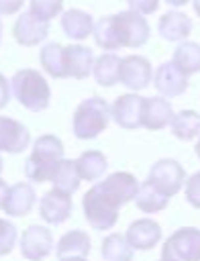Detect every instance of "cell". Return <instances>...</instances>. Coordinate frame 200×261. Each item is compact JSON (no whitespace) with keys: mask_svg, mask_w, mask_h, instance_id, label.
Here are the masks:
<instances>
[{"mask_svg":"<svg viewBox=\"0 0 200 261\" xmlns=\"http://www.w3.org/2000/svg\"><path fill=\"white\" fill-rule=\"evenodd\" d=\"M61 159H63V143L59 141V137L41 135L35 141L33 153L24 163V173L35 184L51 181Z\"/></svg>","mask_w":200,"mask_h":261,"instance_id":"cell-1","label":"cell"},{"mask_svg":"<svg viewBox=\"0 0 200 261\" xmlns=\"http://www.w3.org/2000/svg\"><path fill=\"white\" fill-rule=\"evenodd\" d=\"M10 90L18 100V104L31 112H41L49 106L51 88L37 69L31 67L18 69L10 80Z\"/></svg>","mask_w":200,"mask_h":261,"instance_id":"cell-2","label":"cell"},{"mask_svg":"<svg viewBox=\"0 0 200 261\" xmlns=\"http://www.w3.org/2000/svg\"><path fill=\"white\" fill-rule=\"evenodd\" d=\"M82 208H84V218L94 230H108L116 224L118 220V210L120 202L110 196L102 184H94L82 198Z\"/></svg>","mask_w":200,"mask_h":261,"instance_id":"cell-3","label":"cell"},{"mask_svg":"<svg viewBox=\"0 0 200 261\" xmlns=\"http://www.w3.org/2000/svg\"><path fill=\"white\" fill-rule=\"evenodd\" d=\"M110 118V104L100 96H90L84 102H80L73 112V135L82 141L96 139L102 130H106Z\"/></svg>","mask_w":200,"mask_h":261,"instance_id":"cell-4","label":"cell"},{"mask_svg":"<svg viewBox=\"0 0 200 261\" xmlns=\"http://www.w3.org/2000/svg\"><path fill=\"white\" fill-rule=\"evenodd\" d=\"M161 261H200V228L184 226L167 237Z\"/></svg>","mask_w":200,"mask_h":261,"instance_id":"cell-5","label":"cell"},{"mask_svg":"<svg viewBox=\"0 0 200 261\" xmlns=\"http://www.w3.org/2000/svg\"><path fill=\"white\" fill-rule=\"evenodd\" d=\"M114 27H116L120 47H131V49L143 47L151 35V29H149L145 16L139 12H133V10H122V12L114 14Z\"/></svg>","mask_w":200,"mask_h":261,"instance_id":"cell-6","label":"cell"},{"mask_svg":"<svg viewBox=\"0 0 200 261\" xmlns=\"http://www.w3.org/2000/svg\"><path fill=\"white\" fill-rule=\"evenodd\" d=\"M147 181L171 198L182 190V186L186 181V171L176 159H159L151 165Z\"/></svg>","mask_w":200,"mask_h":261,"instance_id":"cell-7","label":"cell"},{"mask_svg":"<svg viewBox=\"0 0 200 261\" xmlns=\"http://www.w3.org/2000/svg\"><path fill=\"white\" fill-rule=\"evenodd\" d=\"M143 104H145L143 96H139L135 92L133 94H122L112 102L110 116L120 128L135 130V128L143 126Z\"/></svg>","mask_w":200,"mask_h":261,"instance_id":"cell-8","label":"cell"},{"mask_svg":"<svg viewBox=\"0 0 200 261\" xmlns=\"http://www.w3.org/2000/svg\"><path fill=\"white\" fill-rule=\"evenodd\" d=\"M153 80L151 61L143 55H127L120 61V75L118 82L133 92L145 90Z\"/></svg>","mask_w":200,"mask_h":261,"instance_id":"cell-9","label":"cell"},{"mask_svg":"<svg viewBox=\"0 0 200 261\" xmlns=\"http://www.w3.org/2000/svg\"><path fill=\"white\" fill-rule=\"evenodd\" d=\"M53 251V234L41 224H31L20 234V255L29 261H41Z\"/></svg>","mask_w":200,"mask_h":261,"instance_id":"cell-10","label":"cell"},{"mask_svg":"<svg viewBox=\"0 0 200 261\" xmlns=\"http://www.w3.org/2000/svg\"><path fill=\"white\" fill-rule=\"evenodd\" d=\"M12 35H14V39H16L18 45L33 47V45H39L41 41L47 39V35H49V22L47 20H41L31 10H27V12H20V16L16 18V22L12 24Z\"/></svg>","mask_w":200,"mask_h":261,"instance_id":"cell-11","label":"cell"},{"mask_svg":"<svg viewBox=\"0 0 200 261\" xmlns=\"http://www.w3.org/2000/svg\"><path fill=\"white\" fill-rule=\"evenodd\" d=\"M153 86L163 98H178L188 90V75H184L173 61H165L153 71Z\"/></svg>","mask_w":200,"mask_h":261,"instance_id":"cell-12","label":"cell"},{"mask_svg":"<svg viewBox=\"0 0 200 261\" xmlns=\"http://www.w3.org/2000/svg\"><path fill=\"white\" fill-rule=\"evenodd\" d=\"M71 208H73L71 196L69 194H63V192H59L55 188L49 190V192H45L41 196V200H39V214L49 224H61V222H65L69 218V214H71Z\"/></svg>","mask_w":200,"mask_h":261,"instance_id":"cell-13","label":"cell"},{"mask_svg":"<svg viewBox=\"0 0 200 261\" xmlns=\"http://www.w3.org/2000/svg\"><path fill=\"white\" fill-rule=\"evenodd\" d=\"M129 245L135 251H149L161 241V226L151 218H137L129 224L124 232Z\"/></svg>","mask_w":200,"mask_h":261,"instance_id":"cell-14","label":"cell"},{"mask_svg":"<svg viewBox=\"0 0 200 261\" xmlns=\"http://www.w3.org/2000/svg\"><path fill=\"white\" fill-rule=\"evenodd\" d=\"M94 61L96 57L90 47H84L78 43L63 47V63H65L67 77H76V80L88 77L94 69Z\"/></svg>","mask_w":200,"mask_h":261,"instance_id":"cell-15","label":"cell"},{"mask_svg":"<svg viewBox=\"0 0 200 261\" xmlns=\"http://www.w3.org/2000/svg\"><path fill=\"white\" fill-rule=\"evenodd\" d=\"M31 143L27 126L14 118L0 116V151L4 153H22Z\"/></svg>","mask_w":200,"mask_h":261,"instance_id":"cell-16","label":"cell"},{"mask_svg":"<svg viewBox=\"0 0 200 261\" xmlns=\"http://www.w3.org/2000/svg\"><path fill=\"white\" fill-rule=\"evenodd\" d=\"M157 33L165 41L182 43L192 33V18L182 10H167L157 22Z\"/></svg>","mask_w":200,"mask_h":261,"instance_id":"cell-17","label":"cell"},{"mask_svg":"<svg viewBox=\"0 0 200 261\" xmlns=\"http://www.w3.org/2000/svg\"><path fill=\"white\" fill-rule=\"evenodd\" d=\"M173 108L163 96L145 98L143 104V126L149 130H161L173 120Z\"/></svg>","mask_w":200,"mask_h":261,"instance_id":"cell-18","label":"cell"},{"mask_svg":"<svg viewBox=\"0 0 200 261\" xmlns=\"http://www.w3.org/2000/svg\"><path fill=\"white\" fill-rule=\"evenodd\" d=\"M35 190L31 184L27 181H18L14 186L8 188V194H6V202H4V212L8 216H27L33 206H35Z\"/></svg>","mask_w":200,"mask_h":261,"instance_id":"cell-19","label":"cell"},{"mask_svg":"<svg viewBox=\"0 0 200 261\" xmlns=\"http://www.w3.org/2000/svg\"><path fill=\"white\" fill-rule=\"evenodd\" d=\"M100 184H102V188H104L110 196H114V198L120 202V206L127 204V202H131V200H135V196H137V192H139V181H137V177H135L133 173H129V171L110 173L108 177L100 179Z\"/></svg>","mask_w":200,"mask_h":261,"instance_id":"cell-20","label":"cell"},{"mask_svg":"<svg viewBox=\"0 0 200 261\" xmlns=\"http://www.w3.org/2000/svg\"><path fill=\"white\" fill-rule=\"evenodd\" d=\"M94 24L96 22L90 12H84L78 8H67L65 12H61V29L73 41H84L88 35H92Z\"/></svg>","mask_w":200,"mask_h":261,"instance_id":"cell-21","label":"cell"},{"mask_svg":"<svg viewBox=\"0 0 200 261\" xmlns=\"http://www.w3.org/2000/svg\"><path fill=\"white\" fill-rule=\"evenodd\" d=\"M90 249L92 245L86 230H69L57 241L55 251L59 259H67V257H88Z\"/></svg>","mask_w":200,"mask_h":261,"instance_id":"cell-22","label":"cell"},{"mask_svg":"<svg viewBox=\"0 0 200 261\" xmlns=\"http://www.w3.org/2000/svg\"><path fill=\"white\" fill-rule=\"evenodd\" d=\"M120 61H122V57H118L114 53H102L100 57H96L94 69H92L96 84H100L104 88L114 86L120 75Z\"/></svg>","mask_w":200,"mask_h":261,"instance_id":"cell-23","label":"cell"},{"mask_svg":"<svg viewBox=\"0 0 200 261\" xmlns=\"http://www.w3.org/2000/svg\"><path fill=\"white\" fill-rule=\"evenodd\" d=\"M135 204H137V208L141 212L155 214V212H161V210L167 208L169 196H165L163 192H159L153 184L143 181V184H139V192L135 196Z\"/></svg>","mask_w":200,"mask_h":261,"instance_id":"cell-24","label":"cell"},{"mask_svg":"<svg viewBox=\"0 0 200 261\" xmlns=\"http://www.w3.org/2000/svg\"><path fill=\"white\" fill-rule=\"evenodd\" d=\"M176 67L184 73V75H194L200 71V43L194 41H182L176 51H173V59Z\"/></svg>","mask_w":200,"mask_h":261,"instance_id":"cell-25","label":"cell"},{"mask_svg":"<svg viewBox=\"0 0 200 261\" xmlns=\"http://www.w3.org/2000/svg\"><path fill=\"white\" fill-rule=\"evenodd\" d=\"M76 167H78V173L82 179L96 181L108 169V161H106V155L100 151H86L76 159Z\"/></svg>","mask_w":200,"mask_h":261,"instance_id":"cell-26","label":"cell"},{"mask_svg":"<svg viewBox=\"0 0 200 261\" xmlns=\"http://www.w3.org/2000/svg\"><path fill=\"white\" fill-rule=\"evenodd\" d=\"M171 135L180 141H192L200 135V114L196 110H182L173 114V120L169 124Z\"/></svg>","mask_w":200,"mask_h":261,"instance_id":"cell-27","label":"cell"},{"mask_svg":"<svg viewBox=\"0 0 200 261\" xmlns=\"http://www.w3.org/2000/svg\"><path fill=\"white\" fill-rule=\"evenodd\" d=\"M51 181H53L55 190L71 196L80 188V181H82V177L78 173V167H76V159L73 161L71 159H61L57 169H55V173H53V177H51Z\"/></svg>","mask_w":200,"mask_h":261,"instance_id":"cell-28","label":"cell"},{"mask_svg":"<svg viewBox=\"0 0 200 261\" xmlns=\"http://www.w3.org/2000/svg\"><path fill=\"white\" fill-rule=\"evenodd\" d=\"M100 253L104 261H133V253L135 249L129 245L127 237L120 232H112L108 234L102 245H100Z\"/></svg>","mask_w":200,"mask_h":261,"instance_id":"cell-29","label":"cell"},{"mask_svg":"<svg viewBox=\"0 0 200 261\" xmlns=\"http://www.w3.org/2000/svg\"><path fill=\"white\" fill-rule=\"evenodd\" d=\"M39 61L41 67L51 75V77H67L65 73V63H63V45L59 43H47L39 51Z\"/></svg>","mask_w":200,"mask_h":261,"instance_id":"cell-30","label":"cell"},{"mask_svg":"<svg viewBox=\"0 0 200 261\" xmlns=\"http://www.w3.org/2000/svg\"><path fill=\"white\" fill-rule=\"evenodd\" d=\"M94 41L98 47L106 49V51H114V49H120V43H118V35H116V27H114V14H108V16H102L96 24H94Z\"/></svg>","mask_w":200,"mask_h":261,"instance_id":"cell-31","label":"cell"},{"mask_svg":"<svg viewBox=\"0 0 200 261\" xmlns=\"http://www.w3.org/2000/svg\"><path fill=\"white\" fill-rule=\"evenodd\" d=\"M61 8H63V0H31V12L47 22L57 14H61Z\"/></svg>","mask_w":200,"mask_h":261,"instance_id":"cell-32","label":"cell"},{"mask_svg":"<svg viewBox=\"0 0 200 261\" xmlns=\"http://www.w3.org/2000/svg\"><path fill=\"white\" fill-rule=\"evenodd\" d=\"M16 239H18V232H16V226L10 222V220H4L0 218V257L8 255L14 245H16Z\"/></svg>","mask_w":200,"mask_h":261,"instance_id":"cell-33","label":"cell"},{"mask_svg":"<svg viewBox=\"0 0 200 261\" xmlns=\"http://www.w3.org/2000/svg\"><path fill=\"white\" fill-rule=\"evenodd\" d=\"M186 200L194 206V208H200V171L192 173L188 179H186Z\"/></svg>","mask_w":200,"mask_h":261,"instance_id":"cell-34","label":"cell"},{"mask_svg":"<svg viewBox=\"0 0 200 261\" xmlns=\"http://www.w3.org/2000/svg\"><path fill=\"white\" fill-rule=\"evenodd\" d=\"M129 2V8L133 12H139V14H153L159 6V0H127Z\"/></svg>","mask_w":200,"mask_h":261,"instance_id":"cell-35","label":"cell"},{"mask_svg":"<svg viewBox=\"0 0 200 261\" xmlns=\"http://www.w3.org/2000/svg\"><path fill=\"white\" fill-rule=\"evenodd\" d=\"M24 0H0V14H14L20 10Z\"/></svg>","mask_w":200,"mask_h":261,"instance_id":"cell-36","label":"cell"},{"mask_svg":"<svg viewBox=\"0 0 200 261\" xmlns=\"http://www.w3.org/2000/svg\"><path fill=\"white\" fill-rule=\"evenodd\" d=\"M10 84H8V80L0 73V108H4L6 104H8V100H10Z\"/></svg>","mask_w":200,"mask_h":261,"instance_id":"cell-37","label":"cell"},{"mask_svg":"<svg viewBox=\"0 0 200 261\" xmlns=\"http://www.w3.org/2000/svg\"><path fill=\"white\" fill-rule=\"evenodd\" d=\"M6 194H8V186H6V181L0 177V208H4V202H6Z\"/></svg>","mask_w":200,"mask_h":261,"instance_id":"cell-38","label":"cell"},{"mask_svg":"<svg viewBox=\"0 0 200 261\" xmlns=\"http://www.w3.org/2000/svg\"><path fill=\"white\" fill-rule=\"evenodd\" d=\"M169 6H173V8H180V6H184L186 2H190V0H165Z\"/></svg>","mask_w":200,"mask_h":261,"instance_id":"cell-39","label":"cell"},{"mask_svg":"<svg viewBox=\"0 0 200 261\" xmlns=\"http://www.w3.org/2000/svg\"><path fill=\"white\" fill-rule=\"evenodd\" d=\"M59 261H86V257H67V259H59Z\"/></svg>","mask_w":200,"mask_h":261,"instance_id":"cell-40","label":"cell"},{"mask_svg":"<svg viewBox=\"0 0 200 261\" xmlns=\"http://www.w3.org/2000/svg\"><path fill=\"white\" fill-rule=\"evenodd\" d=\"M192 2H194V12L200 16V0H192Z\"/></svg>","mask_w":200,"mask_h":261,"instance_id":"cell-41","label":"cell"},{"mask_svg":"<svg viewBox=\"0 0 200 261\" xmlns=\"http://www.w3.org/2000/svg\"><path fill=\"white\" fill-rule=\"evenodd\" d=\"M194 151H196V155L200 157V139H198V143H196V147H194Z\"/></svg>","mask_w":200,"mask_h":261,"instance_id":"cell-42","label":"cell"},{"mask_svg":"<svg viewBox=\"0 0 200 261\" xmlns=\"http://www.w3.org/2000/svg\"><path fill=\"white\" fill-rule=\"evenodd\" d=\"M0 173H2V157H0Z\"/></svg>","mask_w":200,"mask_h":261,"instance_id":"cell-43","label":"cell"},{"mask_svg":"<svg viewBox=\"0 0 200 261\" xmlns=\"http://www.w3.org/2000/svg\"><path fill=\"white\" fill-rule=\"evenodd\" d=\"M0 37H2V22H0Z\"/></svg>","mask_w":200,"mask_h":261,"instance_id":"cell-44","label":"cell"},{"mask_svg":"<svg viewBox=\"0 0 200 261\" xmlns=\"http://www.w3.org/2000/svg\"><path fill=\"white\" fill-rule=\"evenodd\" d=\"M159 261H161V259H159Z\"/></svg>","mask_w":200,"mask_h":261,"instance_id":"cell-45","label":"cell"}]
</instances>
